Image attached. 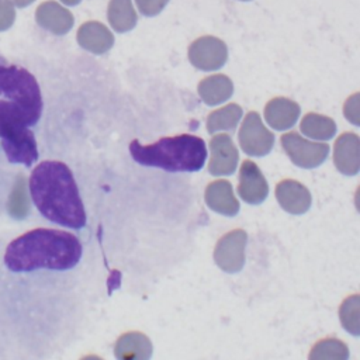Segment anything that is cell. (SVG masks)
Wrapping results in <instances>:
<instances>
[{"instance_id": "2e32d148", "label": "cell", "mask_w": 360, "mask_h": 360, "mask_svg": "<svg viewBox=\"0 0 360 360\" xmlns=\"http://www.w3.org/2000/svg\"><path fill=\"white\" fill-rule=\"evenodd\" d=\"M204 200L207 205L218 214L233 217L239 212V201L236 200L232 184L228 180L211 181L205 188Z\"/></svg>"}, {"instance_id": "603a6c76", "label": "cell", "mask_w": 360, "mask_h": 360, "mask_svg": "<svg viewBox=\"0 0 360 360\" xmlns=\"http://www.w3.org/2000/svg\"><path fill=\"white\" fill-rule=\"evenodd\" d=\"M308 360H349V349L340 339L325 338L312 346Z\"/></svg>"}, {"instance_id": "cb8c5ba5", "label": "cell", "mask_w": 360, "mask_h": 360, "mask_svg": "<svg viewBox=\"0 0 360 360\" xmlns=\"http://www.w3.org/2000/svg\"><path fill=\"white\" fill-rule=\"evenodd\" d=\"M339 318L343 328L354 335L359 336L360 333V297L359 294H353L347 297L340 308H339Z\"/></svg>"}, {"instance_id": "277c9868", "label": "cell", "mask_w": 360, "mask_h": 360, "mask_svg": "<svg viewBox=\"0 0 360 360\" xmlns=\"http://www.w3.org/2000/svg\"><path fill=\"white\" fill-rule=\"evenodd\" d=\"M31 121L14 103L0 100V141L3 150L11 163L30 167L38 159L37 141Z\"/></svg>"}, {"instance_id": "8992f818", "label": "cell", "mask_w": 360, "mask_h": 360, "mask_svg": "<svg viewBox=\"0 0 360 360\" xmlns=\"http://www.w3.org/2000/svg\"><path fill=\"white\" fill-rule=\"evenodd\" d=\"M280 142L290 160L302 169H314L322 165L329 155L326 143L308 141L297 132L284 134Z\"/></svg>"}, {"instance_id": "5b68a950", "label": "cell", "mask_w": 360, "mask_h": 360, "mask_svg": "<svg viewBox=\"0 0 360 360\" xmlns=\"http://www.w3.org/2000/svg\"><path fill=\"white\" fill-rule=\"evenodd\" d=\"M0 96L17 104L35 125L42 112V97L37 79L24 68L0 63Z\"/></svg>"}, {"instance_id": "30bf717a", "label": "cell", "mask_w": 360, "mask_h": 360, "mask_svg": "<svg viewBox=\"0 0 360 360\" xmlns=\"http://www.w3.org/2000/svg\"><path fill=\"white\" fill-rule=\"evenodd\" d=\"M210 149L208 172L214 176L232 174L239 160V153L232 138L226 134H217L210 139Z\"/></svg>"}, {"instance_id": "7402d4cb", "label": "cell", "mask_w": 360, "mask_h": 360, "mask_svg": "<svg viewBox=\"0 0 360 360\" xmlns=\"http://www.w3.org/2000/svg\"><path fill=\"white\" fill-rule=\"evenodd\" d=\"M242 114L243 111L240 105L235 103H231L218 110H214L207 117V131L210 134H214L221 129H225V131L235 129L239 120L242 118Z\"/></svg>"}, {"instance_id": "4fadbf2b", "label": "cell", "mask_w": 360, "mask_h": 360, "mask_svg": "<svg viewBox=\"0 0 360 360\" xmlns=\"http://www.w3.org/2000/svg\"><path fill=\"white\" fill-rule=\"evenodd\" d=\"M333 163L336 169L346 176H353L359 173L360 139L354 132H343L335 141Z\"/></svg>"}, {"instance_id": "52a82bcc", "label": "cell", "mask_w": 360, "mask_h": 360, "mask_svg": "<svg viewBox=\"0 0 360 360\" xmlns=\"http://www.w3.org/2000/svg\"><path fill=\"white\" fill-rule=\"evenodd\" d=\"M239 145L249 156H264L274 145V135L262 122L256 111L248 112L239 129Z\"/></svg>"}, {"instance_id": "3957f363", "label": "cell", "mask_w": 360, "mask_h": 360, "mask_svg": "<svg viewBox=\"0 0 360 360\" xmlns=\"http://www.w3.org/2000/svg\"><path fill=\"white\" fill-rule=\"evenodd\" d=\"M129 153L143 166L166 172H197L202 169L207 159V146L200 136L181 134L160 138L149 145H141L134 139L129 143Z\"/></svg>"}, {"instance_id": "4316f807", "label": "cell", "mask_w": 360, "mask_h": 360, "mask_svg": "<svg viewBox=\"0 0 360 360\" xmlns=\"http://www.w3.org/2000/svg\"><path fill=\"white\" fill-rule=\"evenodd\" d=\"M359 94H353L347 98L345 104V117L350 120L354 125H359Z\"/></svg>"}, {"instance_id": "4dcf8cb0", "label": "cell", "mask_w": 360, "mask_h": 360, "mask_svg": "<svg viewBox=\"0 0 360 360\" xmlns=\"http://www.w3.org/2000/svg\"><path fill=\"white\" fill-rule=\"evenodd\" d=\"M242 1H250V0H242Z\"/></svg>"}, {"instance_id": "7a4b0ae2", "label": "cell", "mask_w": 360, "mask_h": 360, "mask_svg": "<svg viewBox=\"0 0 360 360\" xmlns=\"http://www.w3.org/2000/svg\"><path fill=\"white\" fill-rule=\"evenodd\" d=\"M30 194L38 211L48 221L80 229L86 211L72 170L59 160L41 162L30 176Z\"/></svg>"}, {"instance_id": "f546056e", "label": "cell", "mask_w": 360, "mask_h": 360, "mask_svg": "<svg viewBox=\"0 0 360 360\" xmlns=\"http://www.w3.org/2000/svg\"><path fill=\"white\" fill-rule=\"evenodd\" d=\"M62 3H65V4H68V6H76V4H79L82 0H60Z\"/></svg>"}, {"instance_id": "7c38bea8", "label": "cell", "mask_w": 360, "mask_h": 360, "mask_svg": "<svg viewBox=\"0 0 360 360\" xmlns=\"http://www.w3.org/2000/svg\"><path fill=\"white\" fill-rule=\"evenodd\" d=\"M276 198L288 214L300 215L309 210L312 197L309 190L297 180L285 179L276 186Z\"/></svg>"}, {"instance_id": "6da1fadb", "label": "cell", "mask_w": 360, "mask_h": 360, "mask_svg": "<svg viewBox=\"0 0 360 360\" xmlns=\"http://www.w3.org/2000/svg\"><path fill=\"white\" fill-rule=\"evenodd\" d=\"M80 240L70 232L37 228L13 239L3 255L10 273H32L37 270H69L82 257Z\"/></svg>"}, {"instance_id": "d6986e66", "label": "cell", "mask_w": 360, "mask_h": 360, "mask_svg": "<svg viewBox=\"0 0 360 360\" xmlns=\"http://www.w3.org/2000/svg\"><path fill=\"white\" fill-rule=\"evenodd\" d=\"M198 94L207 105H217L233 94V83L225 75H212L198 83Z\"/></svg>"}, {"instance_id": "e0dca14e", "label": "cell", "mask_w": 360, "mask_h": 360, "mask_svg": "<svg viewBox=\"0 0 360 360\" xmlns=\"http://www.w3.org/2000/svg\"><path fill=\"white\" fill-rule=\"evenodd\" d=\"M77 42L82 48L91 53L101 55L114 45L112 32L98 21H87L77 30Z\"/></svg>"}, {"instance_id": "5bb4252c", "label": "cell", "mask_w": 360, "mask_h": 360, "mask_svg": "<svg viewBox=\"0 0 360 360\" xmlns=\"http://www.w3.org/2000/svg\"><path fill=\"white\" fill-rule=\"evenodd\" d=\"M35 20L42 28L56 35L66 34L75 22L73 14L68 8L52 0L44 1L38 6L35 11Z\"/></svg>"}, {"instance_id": "ba28073f", "label": "cell", "mask_w": 360, "mask_h": 360, "mask_svg": "<svg viewBox=\"0 0 360 360\" xmlns=\"http://www.w3.org/2000/svg\"><path fill=\"white\" fill-rule=\"evenodd\" d=\"M248 235L243 229H232L221 236L214 248V262L226 273H236L245 266Z\"/></svg>"}, {"instance_id": "83f0119b", "label": "cell", "mask_w": 360, "mask_h": 360, "mask_svg": "<svg viewBox=\"0 0 360 360\" xmlns=\"http://www.w3.org/2000/svg\"><path fill=\"white\" fill-rule=\"evenodd\" d=\"M34 0H13V4H15L17 7H25L28 4H31Z\"/></svg>"}, {"instance_id": "d4e9b609", "label": "cell", "mask_w": 360, "mask_h": 360, "mask_svg": "<svg viewBox=\"0 0 360 360\" xmlns=\"http://www.w3.org/2000/svg\"><path fill=\"white\" fill-rule=\"evenodd\" d=\"M15 20V10L11 0H0V31L13 25Z\"/></svg>"}, {"instance_id": "44dd1931", "label": "cell", "mask_w": 360, "mask_h": 360, "mask_svg": "<svg viewBox=\"0 0 360 360\" xmlns=\"http://www.w3.org/2000/svg\"><path fill=\"white\" fill-rule=\"evenodd\" d=\"M300 127L304 135L319 141H328L336 134L335 121L330 117L316 112H308L307 115H304Z\"/></svg>"}, {"instance_id": "484cf974", "label": "cell", "mask_w": 360, "mask_h": 360, "mask_svg": "<svg viewBox=\"0 0 360 360\" xmlns=\"http://www.w3.org/2000/svg\"><path fill=\"white\" fill-rule=\"evenodd\" d=\"M135 1L141 14L146 17H153L159 14L169 3V0H135Z\"/></svg>"}, {"instance_id": "9a60e30c", "label": "cell", "mask_w": 360, "mask_h": 360, "mask_svg": "<svg viewBox=\"0 0 360 360\" xmlns=\"http://www.w3.org/2000/svg\"><path fill=\"white\" fill-rule=\"evenodd\" d=\"M150 339L138 330L122 333L114 345V356L117 360H150Z\"/></svg>"}, {"instance_id": "ffe728a7", "label": "cell", "mask_w": 360, "mask_h": 360, "mask_svg": "<svg viewBox=\"0 0 360 360\" xmlns=\"http://www.w3.org/2000/svg\"><path fill=\"white\" fill-rule=\"evenodd\" d=\"M108 22L117 32L131 31L138 21L132 0H110L107 7Z\"/></svg>"}, {"instance_id": "ac0fdd59", "label": "cell", "mask_w": 360, "mask_h": 360, "mask_svg": "<svg viewBox=\"0 0 360 360\" xmlns=\"http://www.w3.org/2000/svg\"><path fill=\"white\" fill-rule=\"evenodd\" d=\"M300 112V105L287 97H274L264 107L267 124L277 131L291 128L297 122Z\"/></svg>"}, {"instance_id": "8fae6325", "label": "cell", "mask_w": 360, "mask_h": 360, "mask_svg": "<svg viewBox=\"0 0 360 360\" xmlns=\"http://www.w3.org/2000/svg\"><path fill=\"white\" fill-rule=\"evenodd\" d=\"M238 194L248 204H260L269 194V186L263 173L257 165L249 159L243 160L239 169Z\"/></svg>"}, {"instance_id": "9c48e42d", "label": "cell", "mask_w": 360, "mask_h": 360, "mask_svg": "<svg viewBox=\"0 0 360 360\" xmlns=\"http://www.w3.org/2000/svg\"><path fill=\"white\" fill-rule=\"evenodd\" d=\"M226 59V44L217 37H200L188 46V60L200 70H217L225 65Z\"/></svg>"}, {"instance_id": "f1b7e54d", "label": "cell", "mask_w": 360, "mask_h": 360, "mask_svg": "<svg viewBox=\"0 0 360 360\" xmlns=\"http://www.w3.org/2000/svg\"><path fill=\"white\" fill-rule=\"evenodd\" d=\"M80 360H104V359H101V357L97 356V354H87V356L82 357Z\"/></svg>"}]
</instances>
